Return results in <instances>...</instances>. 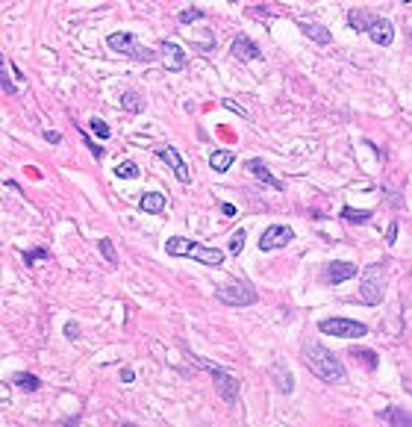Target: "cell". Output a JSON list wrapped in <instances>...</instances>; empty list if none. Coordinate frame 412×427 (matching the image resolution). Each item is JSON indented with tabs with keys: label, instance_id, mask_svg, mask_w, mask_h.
I'll list each match as a JSON object with an SVG mask.
<instances>
[{
	"label": "cell",
	"instance_id": "9a60e30c",
	"mask_svg": "<svg viewBox=\"0 0 412 427\" xmlns=\"http://www.w3.org/2000/svg\"><path fill=\"white\" fill-rule=\"evenodd\" d=\"M230 53H233L236 59H242V62H253V59H259V48H256L248 36H236V39H233Z\"/></svg>",
	"mask_w": 412,
	"mask_h": 427
},
{
	"label": "cell",
	"instance_id": "277c9868",
	"mask_svg": "<svg viewBox=\"0 0 412 427\" xmlns=\"http://www.w3.org/2000/svg\"><path fill=\"white\" fill-rule=\"evenodd\" d=\"M106 45L115 53H124V57L136 59V62H157L159 59V53H153L150 48H141L133 32H112V36L106 39Z\"/></svg>",
	"mask_w": 412,
	"mask_h": 427
},
{
	"label": "cell",
	"instance_id": "e575fe53",
	"mask_svg": "<svg viewBox=\"0 0 412 427\" xmlns=\"http://www.w3.org/2000/svg\"><path fill=\"white\" fill-rule=\"evenodd\" d=\"M221 103H224L227 109H233V112H236V115H242V118H244V115H248V112H244V109H242V106H239L236 101H230V97H224V101H221Z\"/></svg>",
	"mask_w": 412,
	"mask_h": 427
},
{
	"label": "cell",
	"instance_id": "1f68e13d",
	"mask_svg": "<svg viewBox=\"0 0 412 427\" xmlns=\"http://www.w3.org/2000/svg\"><path fill=\"white\" fill-rule=\"evenodd\" d=\"M83 141H86V148H88V150H92V157H95V159H104V148H97V145H95V141H92V139H88V133H83Z\"/></svg>",
	"mask_w": 412,
	"mask_h": 427
},
{
	"label": "cell",
	"instance_id": "d6986e66",
	"mask_svg": "<svg viewBox=\"0 0 412 427\" xmlns=\"http://www.w3.org/2000/svg\"><path fill=\"white\" fill-rule=\"evenodd\" d=\"M300 30H304V36L306 39H313V41H318V45H330L333 41V36H330V30H324L321 24H309V21H300L297 24Z\"/></svg>",
	"mask_w": 412,
	"mask_h": 427
},
{
	"label": "cell",
	"instance_id": "3957f363",
	"mask_svg": "<svg viewBox=\"0 0 412 427\" xmlns=\"http://www.w3.org/2000/svg\"><path fill=\"white\" fill-rule=\"evenodd\" d=\"M383 295H386V271L380 262H371V266H365L360 277V301L369 306H377L383 301Z\"/></svg>",
	"mask_w": 412,
	"mask_h": 427
},
{
	"label": "cell",
	"instance_id": "44dd1931",
	"mask_svg": "<svg viewBox=\"0 0 412 427\" xmlns=\"http://www.w3.org/2000/svg\"><path fill=\"white\" fill-rule=\"evenodd\" d=\"M351 357L360 359L369 371H377V366H380V357H377V351H371V348H351Z\"/></svg>",
	"mask_w": 412,
	"mask_h": 427
},
{
	"label": "cell",
	"instance_id": "ffe728a7",
	"mask_svg": "<svg viewBox=\"0 0 412 427\" xmlns=\"http://www.w3.org/2000/svg\"><path fill=\"white\" fill-rule=\"evenodd\" d=\"M233 162H236V153H233V150H215L213 157H209V168L218 171V174H224V171H230Z\"/></svg>",
	"mask_w": 412,
	"mask_h": 427
},
{
	"label": "cell",
	"instance_id": "5bb4252c",
	"mask_svg": "<svg viewBox=\"0 0 412 427\" xmlns=\"http://www.w3.org/2000/svg\"><path fill=\"white\" fill-rule=\"evenodd\" d=\"M244 168H248V171L253 174V177H256V180H262L265 186H271V189H277V192H283V183H280V180H277V177H274V174L268 171V166H265V162H262V159H256V157H253V159H248V162H244Z\"/></svg>",
	"mask_w": 412,
	"mask_h": 427
},
{
	"label": "cell",
	"instance_id": "8fae6325",
	"mask_svg": "<svg viewBox=\"0 0 412 427\" xmlns=\"http://www.w3.org/2000/svg\"><path fill=\"white\" fill-rule=\"evenodd\" d=\"M356 268L353 262H344V259H336V262H327V268H324V280L327 283H344V280H351V277H356Z\"/></svg>",
	"mask_w": 412,
	"mask_h": 427
},
{
	"label": "cell",
	"instance_id": "7402d4cb",
	"mask_svg": "<svg viewBox=\"0 0 412 427\" xmlns=\"http://www.w3.org/2000/svg\"><path fill=\"white\" fill-rule=\"evenodd\" d=\"M12 383L18 389H24V392H36V389H41V380L36 377V375H27V371H18V375L12 377Z\"/></svg>",
	"mask_w": 412,
	"mask_h": 427
},
{
	"label": "cell",
	"instance_id": "8992f818",
	"mask_svg": "<svg viewBox=\"0 0 412 427\" xmlns=\"http://www.w3.org/2000/svg\"><path fill=\"white\" fill-rule=\"evenodd\" d=\"M209 368V375H213L215 380V389H218V395L224 404H236L239 401V392H242V380L236 375H230L227 368H215V366H206Z\"/></svg>",
	"mask_w": 412,
	"mask_h": 427
},
{
	"label": "cell",
	"instance_id": "603a6c76",
	"mask_svg": "<svg viewBox=\"0 0 412 427\" xmlns=\"http://www.w3.org/2000/svg\"><path fill=\"white\" fill-rule=\"evenodd\" d=\"M342 218L348 224H369L371 221V210H353V206H344Z\"/></svg>",
	"mask_w": 412,
	"mask_h": 427
},
{
	"label": "cell",
	"instance_id": "4fadbf2b",
	"mask_svg": "<svg viewBox=\"0 0 412 427\" xmlns=\"http://www.w3.org/2000/svg\"><path fill=\"white\" fill-rule=\"evenodd\" d=\"M159 50L165 53V65H168V71H183L186 68V53H183V48L177 45V41H168L165 39L162 45H159Z\"/></svg>",
	"mask_w": 412,
	"mask_h": 427
},
{
	"label": "cell",
	"instance_id": "2e32d148",
	"mask_svg": "<svg viewBox=\"0 0 412 427\" xmlns=\"http://www.w3.org/2000/svg\"><path fill=\"white\" fill-rule=\"evenodd\" d=\"M165 203H168V201H165L162 192H144L141 201H139V210L148 212V215H159L165 210Z\"/></svg>",
	"mask_w": 412,
	"mask_h": 427
},
{
	"label": "cell",
	"instance_id": "f1b7e54d",
	"mask_svg": "<svg viewBox=\"0 0 412 427\" xmlns=\"http://www.w3.org/2000/svg\"><path fill=\"white\" fill-rule=\"evenodd\" d=\"M6 68H9V62L3 59V62H0V86H3V92H6V95H15L18 89H15V83H12V80H9V74H6Z\"/></svg>",
	"mask_w": 412,
	"mask_h": 427
},
{
	"label": "cell",
	"instance_id": "4316f807",
	"mask_svg": "<svg viewBox=\"0 0 412 427\" xmlns=\"http://www.w3.org/2000/svg\"><path fill=\"white\" fill-rule=\"evenodd\" d=\"M88 130H92V133H95L100 141H106L109 136H112V130H109V124H106V121H100V118H92V121H88Z\"/></svg>",
	"mask_w": 412,
	"mask_h": 427
},
{
	"label": "cell",
	"instance_id": "e0dca14e",
	"mask_svg": "<svg viewBox=\"0 0 412 427\" xmlns=\"http://www.w3.org/2000/svg\"><path fill=\"white\" fill-rule=\"evenodd\" d=\"M383 421H389L392 427H412V413H406L404 407H386L377 413Z\"/></svg>",
	"mask_w": 412,
	"mask_h": 427
},
{
	"label": "cell",
	"instance_id": "d590c367",
	"mask_svg": "<svg viewBox=\"0 0 412 427\" xmlns=\"http://www.w3.org/2000/svg\"><path fill=\"white\" fill-rule=\"evenodd\" d=\"M44 139H48L50 145H59V141H62V136L57 133V130H48V133H44Z\"/></svg>",
	"mask_w": 412,
	"mask_h": 427
},
{
	"label": "cell",
	"instance_id": "836d02e7",
	"mask_svg": "<svg viewBox=\"0 0 412 427\" xmlns=\"http://www.w3.org/2000/svg\"><path fill=\"white\" fill-rule=\"evenodd\" d=\"M395 239H398V221L389 224V230H386V245H395Z\"/></svg>",
	"mask_w": 412,
	"mask_h": 427
},
{
	"label": "cell",
	"instance_id": "4dcf8cb0",
	"mask_svg": "<svg viewBox=\"0 0 412 427\" xmlns=\"http://www.w3.org/2000/svg\"><path fill=\"white\" fill-rule=\"evenodd\" d=\"M39 259H48V250H44V248L27 250V254H24V262H27V266H32V262H39Z\"/></svg>",
	"mask_w": 412,
	"mask_h": 427
},
{
	"label": "cell",
	"instance_id": "83f0119b",
	"mask_svg": "<svg viewBox=\"0 0 412 427\" xmlns=\"http://www.w3.org/2000/svg\"><path fill=\"white\" fill-rule=\"evenodd\" d=\"M244 239H248V233H244V230H236V233L230 236V248L227 250H230L233 257H239L242 250H244Z\"/></svg>",
	"mask_w": 412,
	"mask_h": 427
},
{
	"label": "cell",
	"instance_id": "9c48e42d",
	"mask_svg": "<svg viewBox=\"0 0 412 427\" xmlns=\"http://www.w3.org/2000/svg\"><path fill=\"white\" fill-rule=\"evenodd\" d=\"M157 157L165 162V166H171V171H174V177L180 180V183H192V174H188V166H186V159L180 157V150L177 148H157Z\"/></svg>",
	"mask_w": 412,
	"mask_h": 427
},
{
	"label": "cell",
	"instance_id": "ba28073f",
	"mask_svg": "<svg viewBox=\"0 0 412 427\" xmlns=\"http://www.w3.org/2000/svg\"><path fill=\"white\" fill-rule=\"evenodd\" d=\"M215 298L227 306H251V304H256V292L248 286V283H233V286L218 289Z\"/></svg>",
	"mask_w": 412,
	"mask_h": 427
},
{
	"label": "cell",
	"instance_id": "cb8c5ba5",
	"mask_svg": "<svg viewBox=\"0 0 412 427\" xmlns=\"http://www.w3.org/2000/svg\"><path fill=\"white\" fill-rule=\"evenodd\" d=\"M139 174H141V168L136 166V162H130V159L115 166V177H121V180H136Z\"/></svg>",
	"mask_w": 412,
	"mask_h": 427
},
{
	"label": "cell",
	"instance_id": "ac0fdd59",
	"mask_svg": "<svg viewBox=\"0 0 412 427\" xmlns=\"http://www.w3.org/2000/svg\"><path fill=\"white\" fill-rule=\"evenodd\" d=\"M374 21H377V18L369 15L365 9H351V12H348V24H351V30H356V32H369Z\"/></svg>",
	"mask_w": 412,
	"mask_h": 427
},
{
	"label": "cell",
	"instance_id": "f546056e",
	"mask_svg": "<svg viewBox=\"0 0 412 427\" xmlns=\"http://www.w3.org/2000/svg\"><path fill=\"white\" fill-rule=\"evenodd\" d=\"M204 18V9H183L180 12V24H192V21Z\"/></svg>",
	"mask_w": 412,
	"mask_h": 427
},
{
	"label": "cell",
	"instance_id": "8d00e7d4",
	"mask_svg": "<svg viewBox=\"0 0 412 427\" xmlns=\"http://www.w3.org/2000/svg\"><path fill=\"white\" fill-rule=\"evenodd\" d=\"M121 380H124V383H133V380H136V375H133V368H124V371H121Z\"/></svg>",
	"mask_w": 412,
	"mask_h": 427
},
{
	"label": "cell",
	"instance_id": "6da1fadb",
	"mask_svg": "<svg viewBox=\"0 0 412 427\" xmlns=\"http://www.w3.org/2000/svg\"><path fill=\"white\" fill-rule=\"evenodd\" d=\"M300 357H304V366L324 383H348V368H344V363L321 342H306Z\"/></svg>",
	"mask_w": 412,
	"mask_h": 427
},
{
	"label": "cell",
	"instance_id": "5b68a950",
	"mask_svg": "<svg viewBox=\"0 0 412 427\" xmlns=\"http://www.w3.org/2000/svg\"><path fill=\"white\" fill-rule=\"evenodd\" d=\"M318 330L327 333V336H339V339H362V336H369V327H365L362 321H353V319H321Z\"/></svg>",
	"mask_w": 412,
	"mask_h": 427
},
{
	"label": "cell",
	"instance_id": "52a82bcc",
	"mask_svg": "<svg viewBox=\"0 0 412 427\" xmlns=\"http://www.w3.org/2000/svg\"><path fill=\"white\" fill-rule=\"evenodd\" d=\"M288 242H295V230L288 224H271L262 230L259 236V250L265 254V250H277V248H286Z\"/></svg>",
	"mask_w": 412,
	"mask_h": 427
},
{
	"label": "cell",
	"instance_id": "30bf717a",
	"mask_svg": "<svg viewBox=\"0 0 412 427\" xmlns=\"http://www.w3.org/2000/svg\"><path fill=\"white\" fill-rule=\"evenodd\" d=\"M268 375L274 380L277 392H283V395H292V392H295V377H292V371H288V366L283 363V359H274L271 368H268Z\"/></svg>",
	"mask_w": 412,
	"mask_h": 427
},
{
	"label": "cell",
	"instance_id": "ab89813d",
	"mask_svg": "<svg viewBox=\"0 0 412 427\" xmlns=\"http://www.w3.org/2000/svg\"><path fill=\"white\" fill-rule=\"evenodd\" d=\"M409 6H412V3H409Z\"/></svg>",
	"mask_w": 412,
	"mask_h": 427
},
{
	"label": "cell",
	"instance_id": "74e56055",
	"mask_svg": "<svg viewBox=\"0 0 412 427\" xmlns=\"http://www.w3.org/2000/svg\"><path fill=\"white\" fill-rule=\"evenodd\" d=\"M221 212H224V215H236V206H233V203H224V206H221Z\"/></svg>",
	"mask_w": 412,
	"mask_h": 427
},
{
	"label": "cell",
	"instance_id": "7a4b0ae2",
	"mask_svg": "<svg viewBox=\"0 0 412 427\" xmlns=\"http://www.w3.org/2000/svg\"><path fill=\"white\" fill-rule=\"evenodd\" d=\"M165 250H168L171 257H192V259L200 262V266H213V268L224 266V250L209 248V245H197L186 236H171L168 242H165Z\"/></svg>",
	"mask_w": 412,
	"mask_h": 427
},
{
	"label": "cell",
	"instance_id": "d6a6232c",
	"mask_svg": "<svg viewBox=\"0 0 412 427\" xmlns=\"http://www.w3.org/2000/svg\"><path fill=\"white\" fill-rule=\"evenodd\" d=\"M65 336H68L71 342H77V339H80V327H77L74 321H68V324H65Z\"/></svg>",
	"mask_w": 412,
	"mask_h": 427
},
{
	"label": "cell",
	"instance_id": "f35d334b",
	"mask_svg": "<svg viewBox=\"0 0 412 427\" xmlns=\"http://www.w3.org/2000/svg\"><path fill=\"white\" fill-rule=\"evenodd\" d=\"M124 427H139V424H124Z\"/></svg>",
	"mask_w": 412,
	"mask_h": 427
},
{
	"label": "cell",
	"instance_id": "484cf974",
	"mask_svg": "<svg viewBox=\"0 0 412 427\" xmlns=\"http://www.w3.org/2000/svg\"><path fill=\"white\" fill-rule=\"evenodd\" d=\"M97 248H100V254H104V259L109 262V266H118V254H115V248H112V239H100L97 242Z\"/></svg>",
	"mask_w": 412,
	"mask_h": 427
},
{
	"label": "cell",
	"instance_id": "7c38bea8",
	"mask_svg": "<svg viewBox=\"0 0 412 427\" xmlns=\"http://www.w3.org/2000/svg\"><path fill=\"white\" fill-rule=\"evenodd\" d=\"M369 36H371L374 45L389 48V45L395 41V24H392L389 18H377L374 24H371V30H369Z\"/></svg>",
	"mask_w": 412,
	"mask_h": 427
},
{
	"label": "cell",
	"instance_id": "d4e9b609",
	"mask_svg": "<svg viewBox=\"0 0 412 427\" xmlns=\"http://www.w3.org/2000/svg\"><path fill=\"white\" fill-rule=\"evenodd\" d=\"M121 106H124L127 112H141V109H144L141 97L136 92H124V95H121Z\"/></svg>",
	"mask_w": 412,
	"mask_h": 427
}]
</instances>
